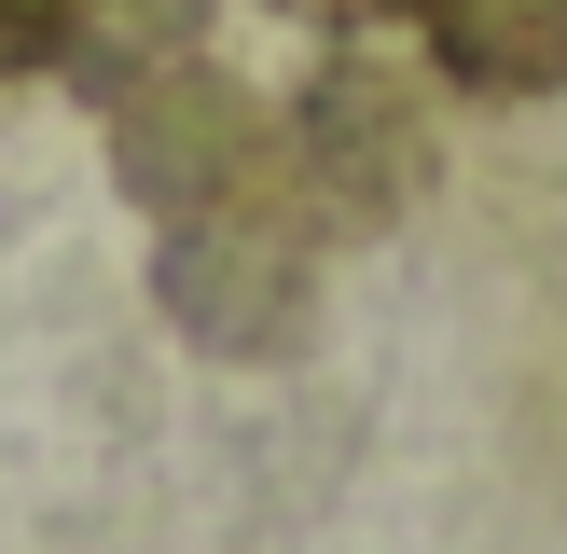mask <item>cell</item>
<instances>
[{
    "mask_svg": "<svg viewBox=\"0 0 567 554\" xmlns=\"http://www.w3.org/2000/svg\"><path fill=\"white\" fill-rule=\"evenodd\" d=\"M111 166H125V194L153 222H194L221 194H264L291 166V125L208 55H153V70L111 83Z\"/></svg>",
    "mask_w": 567,
    "mask_h": 554,
    "instance_id": "6da1fadb",
    "label": "cell"
},
{
    "mask_svg": "<svg viewBox=\"0 0 567 554\" xmlns=\"http://www.w3.org/2000/svg\"><path fill=\"white\" fill-rule=\"evenodd\" d=\"M402 14L471 98H567V0H402Z\"/></svg>",
    "mask_w": 567,
    "mask_h": 554,
    "instance_id": "3957f363",
    "label": "cell"
},
{
    "mask_svg": "<svg viewBox=\"0 0 567 554\" xmlns=\"http://www.w3.org/2000/svg\"><path fill=\"white\" fill-rule=\"evenodd\" d=\"M277 14H305V28H374L388 0H277Z\"/></svg>",
    "mask_w": 567,
    "mask_h": 554,
    "instance_id": "5b68a950",
    "label": "cell"
},
{
    "mask_svg": "<svg viewBox=\"0 0 567 554\" xmlns=\"http://www.w3.org/2000/svg\"><path fill=\"white\" fill-rule=\"evenodd\" d=\"M291 181H305L319 222L415 208V181H430V111H415L374 55H332V70L305 83V111H291Z\"/></svg>",
    "mask_w": 567,
    "mask_h": 554,
    "instance_id": "7a4b0ae2",
    "label": "cell"
},
{
    "mask_svg": "<svg viewBox=\"0 0 567 554\" xmlns=\"http://www.w3.org/2000/svg\"><path fill=\"white\" fill-rule=\"evenodd\" d=\"M70 55V0H0V70H55Z\"/></svg>",
    "mask_w": 567,
    "mask_h": 554,
    "instance_id": "277c9868",
    "label": "cell"
}]
</instances>
